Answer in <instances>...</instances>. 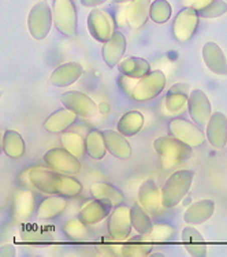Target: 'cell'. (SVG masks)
<instances>
[{
    "mask_svg": "<svg viewBox=\"0 0 227 257\" xmlns=\"http://www.w3.org/2000/svg\"><path fill=\"white\" fill-rule=\"evenodd\" d=\"M62 141V147L64 149H67L69 152L77 156L78 159L84 158V155L86 154V144H85V139L81 137L77 133H63L60 137Z\"/></svg>",
    "mask_w": 227,
    "mask_h": 257,
    "instance_id": "35",
    "label": "cell"
},
{
    "mask_svg": "<svg viewBox=\"0 0 227 257\" xmlns=\"http://www.w3.org/2000/svg\"><path fill=\"white\" fill-rule=\"evenodd\" d=\"M3 137H5V132L0 130V154H2V151H3Z\"/></svg>",
    "mask_w": 227,
    "mask_h": 257,
    "instance_id": "46",
    "label": "cell"
},
{
    "mask_svg": "<svg viewBox=\"0 0 227 257\" xmlns=\"http://www.w3.org/2000/svg\"><path fill=\"white\" fill-rule=\"evenodd\" d=\"M44 162L51 170L67 175H77L81 171L79 159L64 148L50 149L44 155Z\"/></svg>",
    "mask_w": 227,
    "mask_h": 257,
    "instance_id": "9",
    "label": "cell"
},
{
    "mask_svg": "<svg viewBox=\"0 0 227 257\" xmlns=\"http://www.w3.org/2000/svg\"><path fill=\"white\" fill-rule=\"evenodd\" d=\"M126 45H128L126 37L124 36V33H121L118 30H115L113 35L109 37V40L103 43L101 55H103L104 62L108 67L112 69L117 64H119V62L124 58Z\"/></svg>",
    "mask_w": 227,
    "mask_h": 257,
    "instance_id": "16",
    "label": "cell"
},
{
    "mask_svg": "<svg viewBox=\"0 0 227 257\" xmlns=\"http://www.w3.org/2000/svg\"><path fill=\"white\" fill-rule=\"evenodd\" d=\"M90 193L93 198H101V200H108L117 207L119 204L124 203L125 196L118 188L107 182H97L90 186Z\"/></svg>",
    "mask_w": 227,
    "mask_h": 257,
    "instance_id": "31",
    "label": "cell"
},
{
    "mask_svg": "<svg viewBox=\"0 0 227 257\" xmlns=\"http://www.w3.org/2000/svg\"><path fill=\"white\" fill-rule=\"evenodd\" d=\"M166 75L160 70L151 71L148 74L139 79V82L134 86L132 99L139 101V103H145L149 100L158 97L159 94L163 92L166 88Z\"/></svg>",
    "mask_w": 227,
    "mask_h": 257,
    "instance_id": "5",
    "label": "cell"
},
{
    "mask_svg": "<svg viewBox=\"0 0 227 257\" xmlns=\"http://www.w3.org/2000/svg\"><path fill=\"white\" fill-rule=\"evenodd\" d=\"M85 144H86V154L94 160H100L105 156L107 147H105V141H104L103 132L100 130H90L88 136L85 137Z\"/></svg>",
    "mask_w": 227,
    "mask_h": 257,
    "instance_id": "32",
    "label": "cell"
},
{
    "mask_svg": "<svg viewBox=\"0 0 227 257\" xmlns=\"http://www.w3.org/2000/svg\"><path fill=\"white\" fill-rule=\"evenodd\" d=\"M36 208V197L30 190H21L15 194L14 198V218L25 220L33 215Z\"/></svg>",
    "mask_w": 227,
    "mask_h": 257,
    "instance_id": "28",
    "label": "cell"
},
{
    "mask_svg": "<svg viewBox=\"0 0 227 257\" xmlns=\"http://www.w3.org/2000/svg\"><path fill=\"white\" fill-rule=\"evenodd\" d=\"M103 136L107 151L112 155L113 158L126 160L132 156V145L124 134L119 133L118 130L117 132L115 130H105V132H103Z\"/></svg>",
    "mask_w": 227,
    "mask_h": 257,
    "instance_id": "22",
    "label": "cell"
},
{
    "mask_svg": "<svg viewBox=\"0 0 227 257\" xmlns=\"http://www.w3.org/2000/svg\"><path fill=\"white\" fill-rule=\"evenodd\" d=\"M52 22L54 14L47 2H40L32 7L28 17V28L33 39L44 40L50 33Z\"/></svg>",
    "mask_w": 227,
    "mask_h": 257,
    "instance_id": "6",
    "label": "cell"
},
{
    "mask_svg": "<svg viewBox=\"0 0 227 257\" xmlns=\"http://www.w3.org/2000/svg\"><path fill=\"white\" fill-rule=\"evenodd\" d=\"M183 245H185V249L188 250L189 254H192V256H197V257L207 256V245H205L204 242L183 243Z\"/></svg>",
    "mask_w": 227,
    "mask_h": 257,
    "instance_id": "41",
    "label": "cell"
},
{
    "mask_svg": "<svg viewBox=\"0 0 227 257\" xmlns=\"http://www.w3.org/2000/svg\"><path fill=\"white\" fill-rule=\"evenodd\" d=\"M119 82V88L122 89V92H124L125 94H128V96H130L132 97V93H133L134 90V86H136V84L139 82V79L136 78H130V77H128V75H121L118 79Z\"/></svg>",
    "mask_w": 227,
    "mask_h": 257,
    "instance_id": "40",
    "label": "cell"
},
{
    "mask_svg": "<svg viewBox=\"0 0 227 257\" xmlns=\"http://www.w3.org/2000/svg\"><path fill=\"white\" fill-rule=\"evenodd\" d=\"M52 14L58 32L67 37L77 36V10L73 0H54Z\"/></svg>",
    "mask_w": 227,
    "mask_h": 257,
    "instance_id": "4",
    "label": "cell"
},
{
    "mask_svg": "<svg viewBox=\"0 0 227 257\" xmlns=\"http://www.w3.org/2000/svg\"><path fill=\"white\" fill-rule=\"evenodd\" d=\"M99 252L105 256H121V257H143L149 256L152 252V243L140 242L130 239L128 243H107L97 246Z\"/></svg>",
    "mask_w": 227,
    "mask_h": 257,
    "instance_id": "10",
    "label": "cell"
},
{
    "mask_svg": "<svg viewBox=\"0 0 227 257\" xmlns=\"http://www.w3.org/2000/svg\"><path fill=\"white\" fill-rule=\"evenodd\" d=\"M170 134L175 139L182 141L190 148H200L204 141L207 140V136H204L202 130L198 127V124L189 122L183 118H175L168 123Z\"/></svg>",
    "mask_w": 227,
    "mask_h": 257,
    "instance_id": "7",
    "label": "cell"
},
{
    "mask_svg": "<svg viewBox=\"0 0 227 257\" xmlns=\"http://www.w3.org/2000/svg\"><path fill=\"white\" fill-rule=\"evenodd\" d=\"M200 15L194 9L186 7L177 14L173 22V35L179 43H186L193 37L198 26Z\"/></svg>",
    "mask_w": 227,
    "mask_h": 257,
    "instance_id": "12",
    "label": "cell"
},
{
    "mask_svg": "<svg viewBox=\"0 0 227 257\" xmlns=\"http://www.w3.org/2000/svg\"><path fill=\"white\" fill-rule=\"evenodd\" d=\"M77 118L78 115L73 112L71 109H58L45 119L44 128L50 133H63L71 124L75 123Z\"/></svg>",
    "mask_w": 227,
    "mask_h": 257,
    "instance_id": "25",
    "label": "cell"
},
{
    "mask_svg": "<svg viewBox=\"0 0 227 257\" xmlns=\"http://www.w3.org/2000/svg\"><path fill=\"white\" fill-rule=\"evenodd\" d=\"M0 97H2V90H0Z\"/></svg>",
    "mask_w": 227,
    "mask_h": 257,
    "instance_id": "47",
    "label": "cell"
},
{
    "mask_svg": "<svg viewBox=\"0 0 227 257\" xmlns=\"http://www.w3.org/2000/svg\"><path fill=\"white\" fill-rule=\"evenodd\" d=\"M113 5H126V3H130L133 0H112Z\"/></svg>",
    "mask_w": 227,
    "mask_h": 257,
    "instance_id": "45",
    "label": "cell"
},
{
    "mask_svg": "<svg viewBox=\"0 0 227 257\" xmlns=\"http://www.w3.org/2000/svg\"><path fill=\"white\" fill-rule=\"evenodd\" d=\"M63 231L66 232L67 237L74 239V241H84V239L89 237L88 226H85L79 219L69 220L63 226Z\"/></svg>",
    "mask_w": 227,
    "mask_h": 257,
    "instance_id": "37",
    "label": "cell"
},
{
    "mask_svg": "<svg viewBox=\"0 0 227 257\" xmlns=\"http://www.w3.org/2000/svg\"><path fill=\"white\" fill-rule=\"evenodd\" d=\"M62 104L66 108L82 118H93L97 114V105L88 94L77 90H70L62 94Z\"/></svg>",
    "mask_w": 227,
    "mask_h": 257,
    "instance_id": "15",
    "label": "cell"
},
{
    "mask_svg": "<svg viewBox=\"0 0 227 257\" xmlns=\"http://www.w3.org/2000/svg\"><path fill=\"white\" fill-rule=\"evenodd\" d=\"M188 109L190 118L193 122L198 124L200 127L207 126L208 120L212 115V108H211V103L208 100L207 94L204 93L201 89H193L189 94L188 101Z\"/></svg>",
    "mask_w": 227,
    "mask_h": 257,
    "instance_id": "14",
    "label": "cell"
},
{
    "mask_svg": "<svg viewBox=\"0 0 227 257\" xmlns=\"http://www.w3.org/2000/svg\"><path fill=\"white\" fill-rule=\"evenodd\" d=\"M82 73H84V67L81 64L77 62H69L54 70V73L51 74L50 82L51 85L58 88H66L74 84L75 81H78Z\"/></svg>",
    "mask_w": 227,
    "mask_h": 257,
    "instance_id": "19",
    "label": "cell"
},
{
    "mask_svg": "<svg viewBox=\"0 0 227 257\" xmlns=\"http://www.w3.org/2000/svg\"><path fill=\"white\" fill-rule=\"evenodd\" d=\"M200 18H217L227 13V3L223 0H213L207 7L197 11Z\"/></svg>",
    "mask_w": 227,
    "mask_h": 257,
    "instance_id": "38",
    "label": "cell"
},
{
    "mask_svg": "<svg viewBox=\"0 0 227 257\" xmlns=\"http://www.w3.org/2000/svg\"><path fill=\"white\" fill-rule=\"evenodd\" d=\"M113 204L108 200H101V198H93L92 201H88L79 209L78 219L84 223L85 226H96L104 219L109 216L112 212Z\"/></svg>",
    "mask_w": 227,
    "mask_h": 257,
    "instance_id": "13",
    "label": "cell"
},
{
    "mask_svg": "<svg viewBox=\"0 0 227 257\" xmlns=\"http://www.w3.org/2000/svg\"><path fill=\"white\" fill-rule=\"evenodd\" d=\"M211 2H213V0H182V3L185 7H190V9H194L196 11L202 10V9L207 7Z\"/></svg>",
    "mask_w": 227,
    "mask_h": 257,
    "instance_id": "42",
    "label": "cell"
},
{
    "mask_svg": "<svg viewBox=\"0 0 227 257\" xmlns=\"http://www.w3.org/2000/svg\"><path fill=\"white\" fill-rule=\"evenodd\" d=\"M79 2H81V5L84 6V7H92V9H94L97 6L105 3L107 0H79Z\"/></svg>",
    "mask_w": 227,
    "mask_h": 257,
    "instance_id": "44",
    "label": "cell"
},
{
    "mask_svg": "<svg viewBox=\"0 0 227 257\" xmlns=\"http://www.w3.org/2000/svg\"><path fill=\"white\" fill-rule=\"evenodd\" d=\"M67 208V201L63 196H58V194H51V197L43 200L39 205L37 209V215L40 219H50L58 218L59 215L66 211Z\"/></svg>",
    "mask_w": 227,
    "mask_h": 257,
    "instance_id": "27",
    "label": "cell"
},
{
    "mask_svg": "<svg viewBox=\"0 0 227 257\" xmlns=\"http://www.w3.org/2000/svg\"><path fill=\"white\" fill-rule=\"evenodd\" d=\"M153 149L159 155L164 168L174 167L182 162H186L193 156V148L175 139L171 134L155 140Z\"/></svg>",
    "mask_w": 227,
    "mask_h": 257,
    "instance_id": "2",
    "label": "cell"
},
{
    "mask_svg": "<svg viewBox=\"0 0 227 257\" xmlns=\"http://www.w3.org/2000/svg\"><path fill=\"white\" fill-rule=\"evenodd\" d=\"M151 0H133L125 9L126 24L132 29H141L149 18Z\"/></svg>",
    "mask_w": 227,
    "mask_h": 257,
    "instance_id": "20",
    "label": "cell"
},
{
    "mask_svg": "<svg viewBox=\"0 0 227 257\" xmlns=\"http://www.w3.org/2000/svg\"><path fill=\"white\" fill-rule=\"evenodd\" d=\"M207 140L215 149H223L227 144V118L222 112H215L207 123Z\"/></svg>",
    "mask_w": 227,
    "mask_h": 257,
    "instance_id": "17",
    "label": "cell"
},
{
    "mask_svg": "<svg viewBox=\"0 0 227 257\" xmlns=\"http://www.w3.org/2000/svg\"><path fill=\"white\" fill-rule=\"evenodd\" d=\"M183 243H200L204 242V238L200 232L189 224L188 227H185L182 230V237H181Z\"/></svg>",
    "mask_w": 227,
    "mask_h": 257,
    "instance_id": "39",
    "label": "cell"
},
{
    "mask_svg": "<svg viewBox=\"0 0 227 257\" xmlns=\"http://www.w3.org/2000/svg\"><path fill=\"white\" fill-rule=\"evenodd\" d=\"M25 141L18 132L6 130L3 137V151L10 159H21L25 155Z\"/></svg>",
    "mask_w": 227,
    "mask_h": 257,
    "instance_id": "30",
    "label": "cell"
},
{
    "mask_svg": "<svg viewBox=\"0 0 227 257\" xmlns=\"http://www.w3.org/2000/svg\"><path fill=\"white\" fill-rule=\"evenodd\" d=\"M213 212H215V203L212 200H198L185 211L183 220L190 226H198L212 218Z\"/></svg>",
    "mask_w": 227,
    "mask_h": 257,
    "instance_id": "23",
    "label": "cell"
},
{
    "mask_svg": "<svg viewBox=\"0 0 227 257\" xmlns=\"http://www.w3.org/2000/svg\"><path fill=\"white\" fill-rule=\"evenodd\" d=\"M109 238L113 242H125L130 237V232L133 228L132 218H130V208L119 204L113 208V211L109 213L108 224Z\"/></svg>",
    "mask_w": 227,
    "mask_h": 257,
    "instance_id": "8",
    "label": "cell"
},
{
    "mask_svg": "<svg viewBox=\"0 0 227 257\" xmlns=\"http://www.w3.org/2000/svg\"><path fill=\"white\" fill-rule=\"evenodd\" d=\"M171 5L167 0H155L151 3V10H149V18L155 24H166L171 18Z\"/></svg>",
    "mask_w": 227,
    "mask_h": 257,
    "instance_id": "36",
    "label": "cell"
},
{
    "mask_svg": "<svg viewBox=\"0 0 227 257\" xmlns=\"http://www.w3.org/2000/svg\"><path fill=\"white\" fill-rule=\"evenodd\" d=\"M175 235V228L171 224H153L152 231L147 235L134 238L133 241H140V242H149V243H158V242H167L171 241Z\"/></svg>",
    "mask_w": 227,
    "mask_h": 257,
    "instance_id": "34",
    "label": "cell"
},
{
    "mask_svg": "<svg viewBox=\"0 0 227 257\" xmlns=\"http://www.w3.org/2000/svg\"><path fill=\"white\" fill-rule=\"evenodd\" d=\"M202 59L208 69L212 71L213 74L227 77V59L226 55L222 48L216 44L209 41L202 47Z\"/></svg>",
    "mask_w": 227,
    "mask_h": 257,
    "instance_id": "18",
    "label": "cell"
},
{
    "mask_svg": "<svg viewBox=\"0 0 227 257\" xmlns=\"http://www.w3.org/2000/svg\"><path fill=\"white\" fill-rule=\"evenodd\" d=\"M30 183L37 190L47 194H58L63 197H77L82 192V185L73 175L62 174L43 167L32 168L29 173Z\"/></svg>",
    "mask_w": 227,
    "mask_h": 257,
    "instance_id": "1",
    "label": "cell"
},
{
    "mask_svg": "<svg viewBox=\"0 0 227 257\" xmlns=\"http://www.w3.org/2000/svg\"><path fill=\"white\" fill-rule=\"evenodd\" d=\"M118 70L121 74L128 75L130 78L140 79L151 73V64L143 58L129 56L126 59L119 62Z\"/></svg>",
    "mask_w": 227,
    "mask_h": 257,
    "instance_id": "26",
    "label": "cell"
},
{
    "mask_svg": "<svg viewBox=\"0 0 227 257\" xmlns=\"http://www.w3.org/2000/svg\"><path fill=\"white\" fill-rule=\"evenodd\" d=\"M88 30L96 41L105 43L113 35L115 24L107 11L93 9L88 15Z\"/></svg>",
    "mask_w": 227,
    "mask_h": 257,
    "instance_id": "11",
    "label": "cell"
},
{
    "mask_svg": "<svg viewBox=\"0 0 227 257\" xmlns=\"http://www.w3.org/2000/svg\"><path fill=\"white\" fill-rule=\"evenodd\" d=\"M130 218H132L133 228L140 235H147L152 231V220L149 218L148 212L141 207V204H134L133 207L130 208Z\"/></svg>",
    "mask_w": 227,
    "mask_h": 257,
    "instance_id": "33",
    "label": "cell"
},
{
    "mask_svg": "<svg viewBox=\"0 0 227 257\" xmlns=\"http://www.w3.org/2000/svg\"><path fill=\"white\" fill-rule=\"evenodd\" d=\"M189 94H190V86L183 82H178L170 88L166 94L164 105L170 112L178 114L182 112L185 107H188Z\"/></svg>",
    "mask_w": 227,
    "mask_h": 257,
    "instance_id": "24",
    "label": "cell"
},
{
    "mask_svg": "<svg viewBox=\"0 0 227 257\" xmlns=\"http://www.w3.org/2000/svg\"><path fill=\"white\" fill-rule=\"evenodd\" d=\"M194 179L192 170H178L164 182L162 188V207L174 208L186 197Z\"/></svg>",
    "mask_w": 227,
    "mask_h": 257,
    "instance_id": "3",
    "label": "cell"
},
{
    "mask_svg": "<svg viewBox=\"0 0 227 257\" xmlns=\"http://www.w3.org/2000/svg\"><path fill=\"white\" fill-rule=\"evenodd\" d=\"M15 254H17L15 247L11 243H7V245H3L0 247V257H14Z\"/></svg>",
    "mask_w": 227,
    "mask_h": 257,
    "instance_id": "43",
    "label": "cell"
},
{
    "mask_svg": "<svg viewBox=\"0 0 227 257\" xmlns=\"http://www.w3.org/2000/svg\"><path fill=\"white\" fill-rule=\"evenodd\" d=\"M139 201L148 213H156L162 205V192L152 179H147L139 189Z\"/></svg>",
    "mask_w": 227,
    "mask_h": 257,
    "instance_id": "21",
    "label": "cell"
},
{
    "mask_svg": "<svg viewBox=\"0 0 227 257\" xmlns=\"http://www.w3.org/2000/svg\"><path fill=\"white\" fill-rule=\"evenodd\" d=\"M144 126V115L140 111H129L122 115L117 124V130L125 137H133Z\"/></svg>",
    "mask_w": 227,
    "mask_h": 257,
    "instance_id": "29",
    "label": "cell"
}]
</instances>
